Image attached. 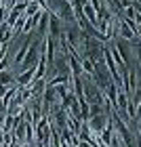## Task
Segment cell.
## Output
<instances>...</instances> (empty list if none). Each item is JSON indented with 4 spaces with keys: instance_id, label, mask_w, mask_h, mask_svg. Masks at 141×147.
Returning a JSON list of instances; mask_svg holds the SVG:
<instances>
[{
    "instance_id": "6da1fadb",
    "label": "cell",
    "mask_w": 141,
    "mask_h": 147,
    "mask_svg": "<svg viewBox=\"0 0 141 147\" xmlns=\"http://www.w3.org/2000/svg\"><path fill=\"white\" fill-rule=\"evenodd\" d=\"M137 53H139V57H141V46H139V51H137Z\"/></svg>"
},
{
    "instance_id": "7a4b0ae2",
    "label": "cell",
    "mask_w": 141,
    "mask_h": 147,
    "mask_svg": "<svg viewBox=\"0 0 141 147\" xmlns=\"http://www.w3.org/2000/svg\"><path fill=\"white\" fill-rule=\"evenodd\" d=\"M139 78H141V71H139Z\"/></svg>"
}]
</instances>
